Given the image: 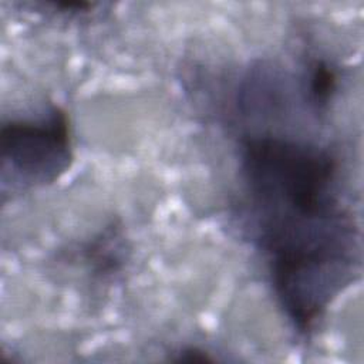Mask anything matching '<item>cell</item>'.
<instances>
[{"label":"cell","mask_w":364,"mask_h":364,"mask_svg":"<svg viewBox=\"0 0 364 364\" xmlns=\"http://www.w3.org/2000/svg\"><path fill=\"white\" fill-rule=\"evenodd\" d=\"M237 151L250 239L289 326L310 337L361 263L340 162L326 145L276 131L243 134Z\"/></svg>","instance_id":"1"},{"label":"cell","mask_w":364,"mask_h":364,"mask_svg":"<svg viewBox=\"0 0 364 364\" xmlns=\"http://www.w3.org/2000/svg\"><path fill=\"white\" fill-rule=\"evenodd\" d=\"M0 152L1 192L57 182L74 159L65 111L51 105L34 115L3 121Z\"/></svg>","instance_id":"2"}]
</instances>
